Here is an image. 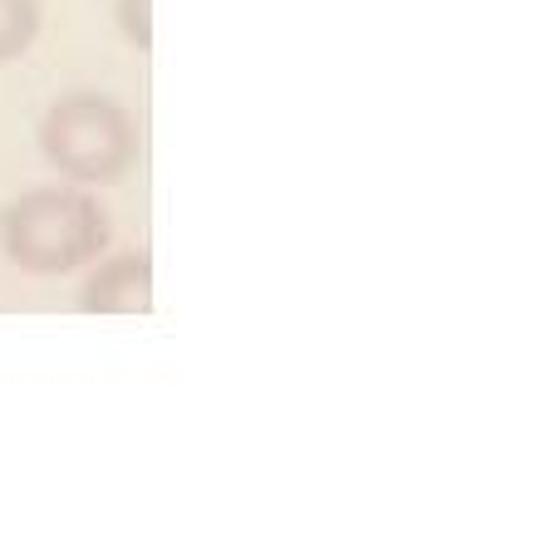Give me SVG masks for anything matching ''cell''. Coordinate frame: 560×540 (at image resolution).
Here are the masks:
<instances>
[{
	"instance_id": "cell-1",
	"label": "cell",
	"mask_w": 560,
	"mask_h": 540,
	"mask_svg": "<svg viewBox=\"0 0 560 540\" xmlns=\"http://www.w3.org/2000/svg\"><path fill=\"white\" fill-rule=\"evenodd\" d=\"M108 242V216L79 187H35L0 212V251L30 275L89 266Z\"/></svg>"
},
{
	"instance_id": "cell-2",
	"label": "cell",
	"mask_w": 560,
	"mask_h": 540,
	"mask_svg": "<svg viewBox=\"0 0 560 540\" xmlns=\"http://www.w3.org/2000/svg\"><path fill=\"white\" fill-rule=\"evenodd\" d=\"M39 153L69 183H108L133 163L138 133L108 94H65L39 124Z\"/></svg>"
},
{
	"instance_id": "cell-3",
	"label": "cell",
	"mask_w": 560,
	"mask_h": 540,
	"mask_svg": "<svg viewBox=\"0 0 560 540\" xmlns=\"http://www.w3.org/2000/svg\"><path fill=\"white\" fill-rule=\"evenodd\" d=\"M79 305L89 315H143L153 305V266L148 256H118L98 266L79 290Z\"/></svg>"
},
{
	"instance_id": "cell-4",
	"label": "cell",
	"mask_w": 560,
	"mask_h": 540,
	"mask_svg": "<svg viewBox=\"0 0 560 540\" xmlns=\"http://www.w3.org/2000/svg\"><path fill=\"white\" fill-rule=\"evenodd\" d=\"M39 20H45V5L39 0H0V64L5 59H20L39 35Z\"/></svg>"
},
{
	"instance_id": "cell-5",
	"label": "cell",
	"mask_w": 560,
	"mask_h": 540,
	"mask_svg": "<svg viewBox=\"0 0 560 540\" xmlns=\"http://www.w3.org/2000/svg\"><path fill=\"white\" fill-rule=\"evenodd\" d=\"M118 30H124L138 49L153 45V15H148V0H118Z\"/></svg>"
}]
</instances>
